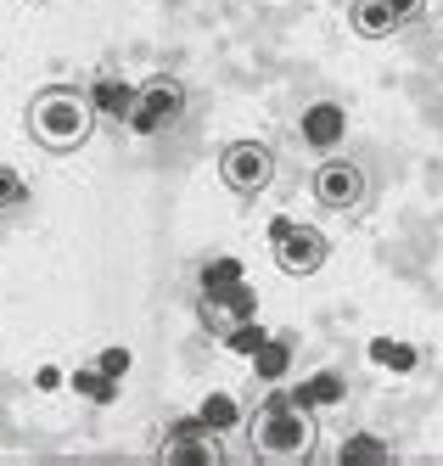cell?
I'll return each instance as SVG.
<instances>
[{"mask_svg":"<svg viewBox=\"0 0 443 466\" xmlns=\"http://www.w3.org/2000/svg\"><path fill=\"white\" fill-rule=\"evenodd\" d=\"M247 439H253V455L258 461H309L315 444H320V421L309 410V399L297 393H269L264 405L247 416Z\"/></svg>","mask_w":443,"mask_h":466,"instance_id":"6da1fadb","label":"cell"},{"mask_svg":"<svg viewBox=\"0 0 443 466\" xmlns=\"http://www.w3.org/2000/svg\"><path fill=\"white\" fill-rule=\"evenodd\" d=\"M96 102H90V90H67V85H51V90H40L28 102V113H23V124H28V136L40 141L45 152H79L85 141H90V129H96Z\"/></svg>","mask_w":443,"mask_h":466,"instance_id":"7a4b0ae2","label":"cell"},{"mask_svg":"<svg viewBox=\"0 0 443 466\" xmlns=\"http://www.w3.org/2000/svg\"><path fill=\"white\" fill-rule=\"evenodd\" d=\"M309 197L326 214H359L365 197H370V175L354 157H320L315 175H309Z\"/></svg>","mask_w":443,"mask_h":466,"instance_id":"3957f363","label":"cell"},{"mask_svg":"<svg viewBox=\"0 0 443 466\" xmlns=\"http://www.w3.org/2000/svg\"><path fill=\"white\" fill-rule=\"evenodd\" d=\"M191 107V90L175 79V74H152L135 96V113H129V129L135 136H163V129H175Z\"/></svg>","mask_w":443,"mask_h":466,"instance_id":"277c9868","label":"cell"},{"mask_svg":"<svg viewBox=\"0 0 443 466\" xmlns=\"http://www.w3.org/2000/svg\"><path fill=\"white\" fill-rule=\"evenodd\" d=\"M269 253H276L281 264V276H315L331 242H326V230L320 225H297V219H276L269 225Z\"/></svg>","mask_w":443,"mask_h":466,"instance_id":"5b68a950","label":"cell"},{"mask_svg":"<svg viewBox=\"0 0 443 466\" xmlns=\"http://www.w3.org/2000/svg\"><path fill=\"white\" fill-rule=\"evenodd\" d=\"M219 180L230 186V191H242V197H258V191H269V180H276V147L269 141H230L225 152H219Z\"/></svg>","mask_w":443,"mask_h":466,"instance_id":"8992f818","label":"cell"},{"mask_svg":"<svg viewBox=\"0 0 443 466\" xmlns=\"http://www.w3.org/2000/svg\"><path fill=\"white\" fill-rule=\"evenodd\" d=\"M135 96H141V85H129V79L113 74V68H101V74L90 79V102H96V113H101V118H113V124H129Z\"/></svg>","mask_w":443,"mask_h":466,"instance_id":"52a82bcc","label":"cell"},{"mask_svg":"<svg viewBox=\"0 0 443 466\" xmlns=\"http://www.w3.org/2000/svg\"><path fill=\"white\" fill-rule=\"evenodd\" d=\"M196 421L208 427V432H219V439H225V432H236V427L247 421V410H242V399H236L230 388H214V393H208V399L196 405Z\"/></svg>","mask_w":443,"mask_h":466,"instance_id":"ba28073f","label":"cell"},{"mask_svg":"<svg viewBox=\"0 0 443 466\" xmlns=\"http://www.w3.org/2000/svg\"><path fill=\"white\" fill-rule=\"evenodd\" d=\"M348 23H354V35L359 40H388V35H398V17H393V6L388 0H354L348 6Z\"/></svg>","mask_w":443,"mask_h":466,"instance_id":"9c48e42d","label":"cell"},{"mask_svg":"<svg viewBox=\"0 0 443 466\" xmlns=\"http://www.w3.org/2000/svg\"><path fill=\"white\" fill-rule=\"evenodd\" d=\"M337 136H343V107L315 102L309 113H303V141H315V147H337Z\"/></svg>","mask_w":443,"mask_h":466,"instance_id":"30bf717a","label":"cell"},{"mask_svg":"<svg viewBox=\"0 0 443 466\" xmlns=\"http://www.w3.org/2000/svg\"><path fill=\"white\" fill-rule=\"evenodd\" d=\"M337 461L343 466H354V461H393V450H388V439H377V432H354V439H343Z\"/></svg>","mask_w":443,"mask_h":466,"instance_id":"8fae6325","label":"cell"},{"mask_svg":"<svg viewBox=\"0 0 443 466\" xmlns=\"http://www.w3.org/2000/svg\"><path fill=\"white\" fill-rule=\"evenodd\" d=\"M236 287H242V264H236V258H214L208 270H202V292H208V298H225Z\"/></svg>","mask_w":443,"mask_h":466,"instance_id":"7c38bea8","label":"cell"},{"mask_svg":"<svg viewBox=\"0 0 443 466\" xmlns=\"http://www.w3.org/2000/svg\"><path fill=\"white\" fill-rule=\"evenodd\" d=\"M74 388H79L85 399H96V405H113V399H118V382L101 371V365H85V371H74Z\"/></svg>","mask_w":443,"mask_h":466,"instance_id":"4fadbf2b","label":"cell"},{"mask_svg":"<svg viewBox=\"0 0 443 466\" xmlns=\"http://www.w3.org/2000/svg\"><path fill=\"white\" fill-rule=\"evenodd\" d=\"M28 180H23V169H12V163H0V214H17V208H28Z\"/></svg>","mask_w":443,"mask_h":466,"instance_id":"5bb4252c","label":"cell"},{"mask_svg":"<svg viewBox=\"0 0 443 466\" xmlns=\"http://www.w3.org/2000/svg\"><path fill=\"white\" fill-rule=\"evenodd\" d=\"M96 365H101V371H107L113 382H124V377H129V365H135V354L113 343V349H101V354H96Z\"/></svg>","mask_w":443,"mask_h":466,"instance_id":"9a60e30c","label":"cell"},{"mask_svg":"<svg viewBox=\"0 0 443 466\" xmlns=\"http://www.w3.org/2000/svg\"><path fill=\"white\" fill-rule=\"evenodd\" d=\"M225 349H236V354H258V349H264V331H258L253 320H242V326L225 338Z\"/></svg>","mask_w":443,"mask_h":466,"instance_id":"2e32d148","label":"cell"},{"mask_svg":"<svg viewBox=\"0 0 443 466\" xmlns=\"http://www.w3.org/2000/svg\"><path fill=\"white\" fill-rule=\"evenodd\" d=\"M388 6H393V17H398L404 28H410V23H421V17H427V0H388Z\"/></svg>","mask_w":443,"mask_h":466,"instance_id":"e0dca14e","label":"cell"},{"mask_svg":"<svg viewBox=\"0 0 443 466\" xmlns=\"http://www.w3.org/2000/svg\"><path fill=\"white\" fill-rule=\"evenodd\" d=\"M258 360V371L264 377H281V365H287V349H269V354H253Z\"/></svg>","mask_w":443,"mask_h":466,"instance_id":"ac0fdd59","label":"cell"},{"mask_svg":"<svg viewBox=\"0 0 443 466\" xmlns=\"http://www.w3.org/2000/svg\"><path fill=\"white\" fill-rule=\"evenodd\" d=\"M377 360H393V365H416V354H410V349H388V343H377Z\"/></svg>","mask_w":443,"mask_h":466,"instance_id":"d6986e66","label":"cell"},{"mask_svg":"<svg viewBox=\"0 0 443 466\" xmlns=\"http://www.w3.org/2000/svg\"><path fill=\"white\" fill-rule=\"evenodd\" d=\"M40 388H45V393L62 388V371H56V365H40Z\"/></svg>","mask_w":443,"mask_h":466,"instance_id":"ffe728a7","label":"cell"}]
</instances>
